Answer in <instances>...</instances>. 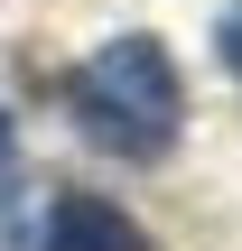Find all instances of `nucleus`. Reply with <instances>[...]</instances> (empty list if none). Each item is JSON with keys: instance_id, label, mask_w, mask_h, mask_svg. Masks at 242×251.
<instances>
[{"instance_id": "nucleus-1", "label": "nucleus", "mask_w": 242, "mask_h": 251, "mask_svg": "<svg viewBox=\"0 0 242 251\" xmlns=\"http://www.w3.org/2000/svg\"><path fill=\"white\" fill-rule=\"evenodd\" d=\"M65 112L93 149L112 158H168L177 130H187V84H177V56L149 37V28H121L112 47H93L75 75H65Z\"/></svg>"}, {"instance_id": "nucleus-2", "label": "nucleus", "mask_w": 242, "mask_h": 251, "mask_svg": "<svg viewBox=\"0 0 242 251\" xmlns=\"http://www.w3.org/2000/svg\"><path fill=\"white\" fill-rule=\"evenodd\" d=\"M47 251H159V242L103 196H56L47 205Z\"/></svg>"}, {"instance_id": "nucleus-3", "label": "nucleus", "mask_w": 242, "mask_h": 251, "mask_svg": "<svg viewBox=\"0 0 242 251\" xmlns=\"http://www.w3.org/2000/svg\"><path fill=\"white\" fill-rule=\"evenodd\" d=\"M215 56H224V75L242 84V0L224 9V19H215Z\"/></svg>"}, {"instance_id": "nucleus-4", "label": "nucleus", "mask_w": 242, "mask_h": 251, "mask_svg": "<svg viewBox=\"0 0 242 251\" xmlns=\"http://www.w3.org/2000/svg\"><path fill=\"white\" fill-rule=\"evenodd\" d=\"M19 186V140H9V112H0V196Z\"/></svg>"}]
</instances>
